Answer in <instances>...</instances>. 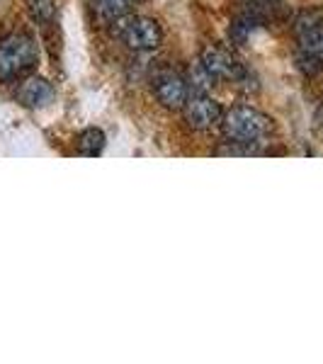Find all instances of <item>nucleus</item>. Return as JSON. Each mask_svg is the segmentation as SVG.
Wrapping results in <instances>:
<instances>
[{
	"label": "nucleus",
	"instance_id": "obj_1",
	"mask_svg": "<svg viewBox=\"0 0 323 364\" xmlns=\"http://www.w3.org/2000/svg\"><path fill=\"white\" fill-rule=\"evenodd\" d=\"M221 127H224L228 144L238 146L245 156L260 154V146L270 144V136L275 132V124L268 114L253 107H243V105L221 117Z\"/></svg>",
	"mask_w": 323,
	"mask_h": 364
},
{
	"label": "nucleus",
	"instance_id": "obj_12",
	"mask_svg": "<svg viewBox=\"0 0 323 364\" xmlns=\"http://www.w3.org/2000/svg\"><path fill=\"white\" fill-rule=\"evenodd\" d=\"M134 3H141V0H134Z\"/></svg>",
	"mask_w": 323,
	"mask_h": 364
},
{
	"label": "nucleus",
	"instance_id": "obj_10",
	"mask_svg": "<svg viewBox=\"0 0 323 364\" xmlns=\"http://www.w3.org/2000/svg\"><path fill=\"white\" fill-rule=\"evenodd\" d=\"M92 5L105 20H120L127 13V0H92Z\"/></svg>",
	"mask_w": 323,
	"mask_h": 364
},
{
	"label": "nucleus",
	"instance_id": "obj_4",
	"mask_svg": "<svg viewBox=\"0 0 323 364\" xmlns=\"http://www.w3.org/2000/svg\"><path fill=\"white\" fill-rule=\"evenodd\" d=\"M199 63H202L214 78L231 80V83L245 87V90L250 87V83H248L250 73L243 68V63H240L226 46H207V49L202 51V61Z\"/></svg>",
	"mask_w": 323,
	"mask_h": 364
},
{
	"label": "nucleus",
	"instance_id": "obj_6",
	"mask_svg": "<svg viewBox=\"0 0 323 364\" xmlns=\"http://www.w3.org/2000/svg\"><path fill=\"white\" fill-rule=\"evenodd\" d=\"M183 109H185V122L192 129H199V132L216 127L221 122V117H224L221 114L219 102L211 100L207 92H192V95L187 97Z\"/></svg>",
	"mask_w": 323,
	"mask_h": 364
},
{
	"label": "nucleus",
	"instance_id": "obj_8",
	"mask_svg": "<svg viewBox=\"0 0 323 364\" xmlns=\"http://www.w3.org/2000/svg\"><path fill=\"white\" fill-rule=\"evenodd\" d=\"M54 97H56L54 85L44 78H37V75L22 80L20 87H17V100H20L25 107H32V109L46 107V105L54 102Z\"/></svg>",
	"mask_w": 323,
	"mask_h": 364
},
{
	"label": "nucleus",
	"instance_id": "obj_2",
	"mask_svg": "<svg viewBox=\"0 0 323 364\" xmlns=\"http://www.w3.org/2000/svg\"><path fill=\"white\" fill-rule=\"evenodd\" d=\"M297 37V66L307 75L323 70V13L304 10L295 20Z\"/></svg>",
	"mask_w": 323,
	"mask_h": 364
},
{
	"label": "nucleus",
	"instance_id": "obj_5",
	"mask_svg": "<svg viewBox=\"0 0 323 364\" xmlns=\"http://www.w3.org/2000/svg\"><path fill=\"white\" fill-rule=\"evenodd\" d=\"M117 32L125 39V44L132 46L134 51H151V49H156L163 39L161 27H158V22L151 20V17H129V20L120 22Z\"/></svg>",
	"mask_w": 323,
	"mask_h": 364
},
{
	"label": "nucleus",
	"instance_id": "obj_9",
	"mask_svg": "<svg viewBox=\"0 0 323 364\" xmlns=\"http://www.w3.org/2000/svg\"><path fill=\"white\" fill-rule=\"evenodd\" d=\"M105 149V134L100 129H85L78 139V151L83 156H100Z\"/></svg>",
	"mask_w": 323,
	"mask_h": 364
},
{
	"label": "nucleus",
	"instance_id": "obj_7",
	"mask_svg": "<svg viewBox=\"0 0 323 364\" xmlns=\"http://www.w3.org/2000/svg\"><path fill=\"white\" fill-rule=\"evenodd\" d=\"M156 97L158 102L163 105V107L168 109H180L185 107L187 97H190V90H187V83L183 78H180L178 73H173V70H163V73L156 75Z\"/></svg>",
	"mask_w": 323,
	"mask_h": 364
},
{
	"label": "nucleus",
	"instance_id": "obj_11",
	"mask_svg": "<svg viewBox=\"0 0 323 364\" xmlns=\"http://www.w3.org/2000/svg\"><path fill=\"white\" fill-rule=\"evenodd\" d=\"M29 10L37 20L49 22L56 13V0H29Z\"/></svg>",
	"mask_w": 323,
	"mask_h": 364
},
{
	"label": "nucleus",
	"instance_id": "obj_3",
	"mask_svg": "<svg viewBox=\"0 0 323 364\" xmlns=\"http://www.w3.org/2000/svg\"><path fill=\"white\" fill-rule=\"evenodd\" d=\"M37 44L27 34H8L0 39V80H15L37 66Z\"/></svg>",
	"mask_w": 323,
	"mask_h": 364
}]
</instances>
